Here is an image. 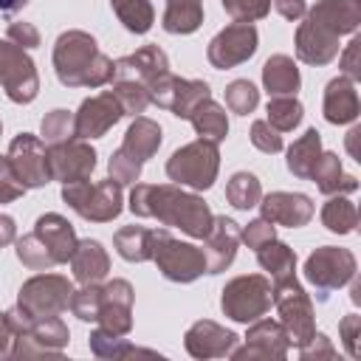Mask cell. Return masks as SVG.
Instances as JSON below:
<instances>
[{
  "label": "cell",
  "mask_w": 361,
  "mask_h": 361,
  "mask_svg": "<svg viewBox=\"0 0 361 361\" xmlns=\"http://www.w3.org/2000/svg\"><path fill=\"white\" fill-rule=\"evenodd\" d=\"M90 344V353L96 358H107V361H127V358H161L155 350H144V347H135L130 344L124 336H113L102 327H96L87 338Z\"/></svg>",
  "instance_id": "obj_31"
},
{
  "label": "cell",
  "mask_w": 361,
  "mask_h": 361,
  "mask_svg": "<svg viewBox=\"0 0 361 361\" xmlns=\"http://www.w3.org/2000/svg\"><path fill=\"white\" fill-rule=\"evenodd\" d=\"M17 240V223L11 214H0V248L11 245Z\"/></svg>",
  "instance_id": "obj_56"
},
{
  "label": "cell",
  "mask_w": 361,
  "mask_h": 361,
  "mask_svg": "<svg viewBox=\"0 0 361 361\" xmlns=\"http://www.w3.org/2000/svg\"><path fill=\"white\" fill-rule=\"evenodd\" d=\"M8 172V161H6V155H0V178Z\"/></svg>",
  "instance_id": "obj_61"
},
{
  "label": "cell",
  "mask_w": 361,
  "mask_h": 361,
  "mask_svg": "<svg viewBox=\"0 0 361 361\" xmlns=\"http://www.w3.org/2000/svg\"><path fill=\"white\" fill-rule=\"evenodd\" d=\"M68 307H71V313H73L79 322H96L99 307H102V285H99V282L82 285L79 290L71 293Z\"/></svg>",
  "instance_id": "obj_44"
},
{
  "label": "cell",
  "mask_w": 361,
  "mask_h": 361,
  "mask_svg": "<svg viewBox=\"0 0 361 361\" xmlns=\"http://www.w3.org/2000/svg\"><path fill=\"white\" fill-rule=\"evenodd\" d=\"M209 96H212V87L206 79H183V76H175L172 71H166L149 87V104H158V107L169 110L178 118H186V121H189L192 110Z\"/></svg>",
  "instance_id": "obj_11"
},
{
  "label": "cell",
  "mask_w": 361,
  "mask_h": 361,
  "mask_svg": "<svg viewBox=\"0 0 361 361\" xmlns=\"http://www.w3.org/2000/svg\"><path fill=\"white\" fill-rule=\"evenodd\" d=\"M110 93L118 99L124 116H141L149 104V87L138 85V82H130V79H113L110 82Z\"/></svg>",
  "instance_id": "obj_42"
},
{
  "label": "cell",
  "mask_w": 361,
  "mask_h": 361,
  "mask_svg": "<svg viewBox=\"0 0 361 361\" xmlns=\"http://www.w3.org/2000/svg\"><path fill=\"white\" fill-rule=\"evenodd\" d=\"M110 6L130 34H147L155 23V8L149 0H110Z\"/></svg>",
  "instance_id": "obj_37"
},
{
  "label": "cell",
  "mask_w": 361,
  "mask_h": 361,
  "mask_svg": "<svg viewBox=\"0 0 361 361\" xmlns=\"http://www.w3.org/2000/svg\"><path fill=\"white\" fill-rule=\"evenodd\" d=\"M14 254H17V259H20L25 268H31V271H48V268L56 265L54 257H51V251L45 248V243H42L34 231H28V234H23V237L14 240Z\"/></svg>",
  "instance_id": "obj_41"
},
{
  "label": "cell",
  "mask_w": 361,
  "mask_h": 361,
  "mask_svg": "<svg viewBox=\"0 0 361 361\" xmlns=\"http://www.w3.org/2000/svg\"><path fill=\"white\" fill-rule=\"evenodd\" d=\"M161 141H164V135H161V124L152 121L149 116H135L133 124L127 127L124 141H121L118 149H121L124 155H130L133 161L147 164V161L161 149Z\"/></svg>",
  "instance_id": "obj_27"
},
{
  "label": "cell",
  "mask_w": 361,
  "mask_h": 361,
  "mask_svg": "<svg viewBox=\"0 0 361 361\" xmlns=\"http://www.w3.org/2000/svg\"><path fill=\"white\" fill-rule=\"evenodd\" d=\"M274 305V285L265 274H243L226 282L220 290V310L240 324L262 319Z\"/></svg>",
  "instance_id": "obj_5"
},
{
  "label": "cell",
  "mask_w": 361,
  "mask_h": 361,
  "mask_svg": "<svg viewBox=\"0 0 361 361\" xmlns=\"http://www.w3.org/2000/svg\"><path fill=\"white\" fill-rule=\"evenodd\" d=\"M271 3H274V8H276L285 20H290V23L302 20L305 11H307V3H305V0H271Z\"/></svg>",
  "instance_id": "obj_55"
},
{
  "label": "cell",
  "mask_w": 361,
  "mask_h": 361,
  "mask_svg": "<svg viewBox=\"0 0 361 361\" xmlns=\"http://www.w3.org/2000/svg\"><path fill=\"white\" fill-rule=\"evenodd\" d=\"M338 336H341V344L347 350L350 358H361V316L358 313H347L341 322H338Z\"/></svg>",
  "instance_id": "obj_49"
},
{
  "label": "cell",
  "mask_w": 361,
  "mask_h": 361,
  "mask_svg": "<svg viewBox=\"0 0 361 361\" xmlns=\"http://www.w3.org/2000/svg\"><path fill=\"white\" fill-rule=\"evenodd\" d=\"M220 3L234 23H257L271 11V0H220Z\"/></svg>",
  "instance_id": "obj_46"
},
{
  "label": "cell",
  "mask_w": 361,
  "mask_h": 361,
  "mask_svg": "<svg viewBox=\"0 0 361 361\" xmlns=\"http://www.w3.org/2000/svg\"><path fill=\"white\" fill-rule=\"evenodd\" d=\"M302 85V73L288 54H274L262 65V87L268 96H296Z\"/></svg>",
  "instance_id": "obj_28"
},
{
  "label": "cell",
  "mask_w": 361,
  "mask_h": 361,
  "mask_svg": "<svg viewBox=\"0 0 361 361\" xmlns=\"http://www.w3.org/2000/svg\"><path fill=\"white\" fill-rule=\"evenodd\" d=\"M350 282H353V288H350V290H353V293H350V299H353V305H358V302H361V279H358V276H353Z\"/></svg>",
  "instance_id": "obj_60"
},
{
  "label": "cell",
  "mask_w": 361,
  "mask_h": 361,
  "mask_svg": "<svg viewBox=\"0 0 361 361\" xmlns=\"http://www.w3.org/2000/svg\"><path fill=\"white\" fill-rule=\"evenodd\" d=\"M8 169L14 172V178L25 186V189H39L45 183H51L48 178V164H45V141L31 135V133H20L11 138L8 144Z\"/></svg>",
  "instance_id": "obj_15"
},
{
  "label": "cell",
  "mask_w": 361,
  "mask_h": 361,
  "mask_svg": "<svg viewBox=\"0 0 361 361\" xmlns=\"http://www.w3.org/2000/svg\"><path fill=\"white\" fill-rule=\"evenodd\" d=\"M141 166H144V164H138V161H133L130 155H124L121 149H116V152L110 155V161H107V175H110L118 186H127V183H138Z\"/></svg>",
  "instance_id": "obj_47"
},
{
  "label": "cell",
  "mask_w": 361,
  "mask_h": 361,
  "mask_svg": "<svg viewBox=\"0 0 361 361\" xmlns=\"http://www.w3.org/2000/svg\"><path fill=\"white\" fill-rule=\"evenodd\" d=\"M166 71H169V59L158 45H141L138 51L113 62V79H130L144 87H152Z\"/></svg>",
  "instance_id": "obj_22"
},
{
  "label": "cell",
  "mask_w": 361,
  "mask_h": 361,
  "mask_svg": "<svg viewBox=\"0 0 361 361\" xmlns=\"http://www.w3.org/2000/svg\"><path fill=\"white\" fill-rule=\"evenodd\" d=\"M189 121H192L197 138H206V141L220 144V141H226V135H228V116H226V110H223L212 96L203 99V102L192 110Z\"/></svg>",
  "instance_id": "obj_33"
},
{
  "label": "cell",
  "mask_w": 361,
  "mask_h": 361,
  "mask_svg": "<svg viewBox=\"0 0 361 361\" xmlns=\"http://www.w3.org/2000/svg\"><path fill=\"white\" fill-rule=\"evenodd\" d=\"M251 144H254L259 152L274 155V152L282 149V133L274 130L265 118H262V121H254V124H251Z\"/></svg>",
  "instance_id": "obj_48"
},
{
  "label": "cell",
  "mask_w": 361,
  "mask_h": 361,
  "mask_svg": "<svg viewBox=\"0 0 361 361\" xmlns=\"http://www.w3.org/2000/svg\"><path fill=\"white\" fill-rule=\"evenodd\" d=\"M0 133H3V121H0Z\"/></svg>",
  "instance_id": "obj_62"
},
{
  "label": "cell",
  "mask_w": 361,
  "mask_h": 361,
  "mask_svg": "<svg viewBox=\"0 0 361 361\" xmlns=\"http://www.w3.org/2000/svg\"><path fill=\"white\" fill-rule=\"evenodd\" d=\"M73 285L62 274H37L25 279L17 290V307L28 313V319L59 316L68 310Z\"/></svg>",
  "instance_id": "obj_9"
},
{
  "label": "cell",
  "mask_w": 361,
  "mask_h": 361,
  "mask_svg": "<svg viewBox=\"0 0 361 361\" xmlns=\"http://www.w3.org/2000/svg\"><path fill=\"white\" fill-rule=\"evenodd\" d=\"M259 104V90L248 82V79H234L228 87H226V107L237 116H248L254 113Z\"/></svg>",
  "instance_id": "obj_45"
},
{
  "label": "cell",
  "mask_w": 361,
  "mask_h": 361,
  "mask_svg": "<svg viewBox=\"0 0 361 361\" xmlns=\"http://www.w3.org/2000/svg\"><path fill=\"white\" fill-rule=\"evenodd\" d=\"M54 71L65 87H104L113 79V59L87 31L71 28L54 42Z\"/></svg>",
  "instance_id": "obj_2"
},
{
  "label": "cell",
  "mask_w": 361,
  "mask_h": 361,
  "mask_svg": "<svg viewBox=\"0 0 361 361\" xmlns=\"http://www.w3.org/2000/svg\"><path fill=\"white\" fill-rule=\"evenodd\" d=\"M259 197H262V183H259V178L254 172H234L228 178V183H226V200L234 209L248 212V209H254L259 203Z\"/></svg>",
  "instance_id": "obj_38"
},
{
  "label": "cell",
  "mask_w": 361,
  "mask_h": 361,
  "mask_svg": "<svg viewBox=\"0 0 361 361\" xmlns=\"http://www.w3.org/2000/svg\"><path fill=\"white\" fill-rule=\"evenodd\" d=\"M121 118H124V110L118 99L110 90H102L79 104V110L73 113V130H76V138L93 141V138H102L107 130H113Z\"/></svg>",
  "instance_id": "obj_16"
},
{
  "label": "cell",
  "mask_w": 361,
  "mask_h": 361,
  "mask_svg": "<svg viewBox=\"0 0 361 361\" xmlns=\"http://www.w3.org/2000/svg\"><path fill=\"white\" fill-rule=\"evenodd\" d=\"M322 226L333 234H353L358 226V209L344 195H330V200L322 206Z\"/></svg>",
  "instance_id": "obj_36"
},
{
  "label": "cell",
  "mask_w": 361,
  "mask_h": 361,
  "mask_svg": "<svg viewBox=\"0 0 361 361\" xmlns=\"http://www.w3.org/2000/svg\"><path fill=\"white\" fill-rule=\"evenodd\" d=\"M220 172V149L214 141L195 138L178 147L166 161V178L178 186H189L195 192L212 189Z\"/></svg>",
  "instance_id": "obj_4"
},
{
  "label": "cell",
  "mask_w": 361,
  "mask_h": 361,
  "mask_svg": "<svg viewBox=\"0 0 361 361\" xmlns=\"http://www.w3.org/2000/svg\"><path fill=\"white\" fill-rule=\"evenodd\" d=\"M322 113L330 124H353L361 113L358 104V90L355 82L347 76H336L327 82L324 87V102H322Z\"/></svg>",
  "instance_id": "obj_24"
},
{
  "label": "cell",
  "mask_w": 361,
  "mask_h": 361,
  "mask_svg": "<svg viewBox=\"0 0 361 361\" xmlns=\"http://www.w3.org/2000/svg\"><path fill=\"white\" fill-rule=\"evenodd\" d=\"M34 234L45 243V248L51 251V257H54L56 265H65V262L71 259L76 243H79L73 226L68 223V217H62V214H56V212L39 214L37 223H34Z\"/></svg>",
  "instance_id": "obj_23"
},
{
  "label": "cell",
  "mask_w": 361,
  "mask_h": 361,
  "mask_svg": "<svg viewBox=\"0 0 361 361\" xmlns=\"http://www.w3.org/2000/svg\"><path fill=\"white\" fill-rule=\"evenodd\" d=\"M290 350V341L279 322L274 319H257L248 324L243 347H234L228 355L234 361H285Z\"/></svg>",
  "instance_id": "obj_14"
},
{
  "label": "cell",
  "mask_w": 361,
  "mask_h": 361,
  "mask_svg": "<svg viewBox=\"0 0 361 361\" xmlns=\"http://www.w3.org/2000/svg\"><path fill=\"white\" fill-rule=\"evenodd\" d=\"M25 6H28V0H0V11H6V14H14Z\"/></svg>",
  "instance_id": "obj_58"
},
{
  "label": "cell",
  "mask_w": 361,
  "mask_h": 361,
  "mask_svg": "<svg viewBox=\"0 0 361 361\" xmlns=\"http://www.w3.org/2000/svg\"><path fill=\"white\" fill-rule=\"evenodd\" d=\"M62 200L82 220H90V223H110L124 209L121 186L113 178L96 180V183H90V178L73 180V183H62Z\"/></svg>",
  "instance_id": "obj_6"
},
{
  "label": "cell",
  "mask_w": 361,
  "mask_h": 361,
  "mask_svg": "<svg viewBox=\"0 0 361 361\" xmlns=\"http://www.w3.org/2000/svg\"><path fill=\"white\" fill-rule=\"evenodd\" d=\"M11 341H14V333H11L8 322H6V310H0V358H8Z\"/></svg>",
  "instance_id": "obj_57"
},
{
  "label": "cell",
  "mask_w": 361,
  "mask_h": 361,
  "mask_svg": "<svg viewBox=\"0 0 361 361\" xmlns=\"http://www.w3.org/2000/svg\"><path fill=\"white\" fill-rule=\"evenodd\" d=\"M28 189L14 178V172L8 169L3 178H0V203H11V200H17V197H23Z\"/></svg>",
  "instance_id": "obj_54"
},
{
  "label": "cell",
  "mask_w": 361,
  "mask_h": 361,
  "mask_svg": "<svg viewBox=\"0 0 361 361\" xmlns=\"http://www.w3.org/2000/svg\"><path fill=\"white\" fill-rule=\"evenodd\" d=\"M71 271H73V279L79 285H93V282H102L110 271V257H107V248L99 243V240H79L73 254H71Z\"/></svg>",
  "instance_id": "obj_26"
},
{
  "label": "cell",
  "mask_w": 361,
  "mask_h": 361,
  "mask_svg": "<svg viewBox=\"0 0 361 361\" xmlns=\"http://www.w3.org/2000/svg\"><path fill=\"white\" fill-rule=\"evenodd\" d=\"M0 85L14 104H31L39 93V73L25 48L0 39Z\"/></svg>",
  "instance_id": "obj_10"
},
{
  "label": "cell",
  "mask_w": 361,
  "mask_h": 361,
  "mask_svg": "<svg viewBox=\"0 0 361 361\" xmlns=\"http://www.w3.org/2000/svg\"><path fill=\"white\" fill-rule=\"evenodd\" d=\"M257 45H259V34L254 23H231L212 37L206 56L217 71H228L248 62L257 54Z\"/></svg>",
  "instance_id": "obj_13"
},
{
  "label": "cell",
  "mask_w": 361,
  "mask_h": 361,
  "mask_svg": "<svg viewBox=\"0 0 361 361\" xmlns=\"http://www.w3.org/2000/svg\"><path fill=\"white\" fill-rule=\"evenodd\" d=\"M274 285V307L279 313V324L290 341V347H302L310 341V336L316 333V313H313V302L305 293L302 282L293 276L271 282Z\"/></svg>",
  "instance_id": "obj_7"
},
{
  "label": "cell",
  "mask_w": 361,
  "mask_h": 361,
  "mask_svg": "<svg viewBox=\"0 0 361 361\" xmlns=\"http://www.w3.org/2000/svg\"><path fill=\"white\" fill-rule=\"evenodd\" d=\"M149 259L158 265V271H161L164 279L178 282V285L195 282L197 276L206 274L203 248L172 237L166 226L164 228H152V237H149Z\"/></svg>",
  "instance_id": "obj_3"
},
{
  "label": "cell",
  "mask_w": 361,
  "mask_h": 361,
  "mask_svg": "<svg viewBox=\"0 0 361 361\" xmlns=\"http://www.w3.org/2000/svg\"><path fill=\"white\" fill-rule=\"evenodd\" d=\"M237 333L226 330L223 324L212 322V319H200L195 322L186 333H183V347L192 358L206 361V358H226L234 347H237Z\"/></svg>",
  "instance_id": "obj_20"
},
{
  "label": "cell",
  "mask_w": 361,
  "mask_h": 361,
  "mask_svg": "<svg viewBox=\"0 0 361 361\" xmlns=\"http://www.w3.org/2000/svg\"><path fill=\"white\" fill-rule=\"evenodd\" d=\"M358 271L355 254L338 245H322L305 259V279L316 288V299L327 302V296L344 288Z\"/></svg>",
  "instance_id": "obj_8"
},
{
  "label": "cell",
  "mask_w": 361,
  "mask_h": 361,
  "mask_svg": "<svg viewBox=\"0 0 361 361\" xmlns=\"http://www.w3.org/2000/svg\"><path fill=\"white\" fill-rule=\"evenodd\" d=\"M6 39H11L14 45L31 51V48L39 45V31H37V25L28 23V20H11L8 28H6Z\"/></svg>",
  "instance_id": "obj_52"
},
{
  "label": "cell",
  "mask_w": 361,
  "mask_h": 361,
  "mask_svg": "<svg viewBox=\"0 0 361 361\" xmlns=\"http://www.w3.org/2000/svg\"><path fill=\"white\" fill-rule=\"evenodd\" d=\"M310 180L316 183V189L322 195H350L358 189L355 175H347L341 166V158L336 152H322V158L316 161Z\"/></svg>",
  "instance_id": "obj_29"
},
{
  "label": "cell",
  "mask_w": 361,
  "mask_h": 361,
  "mask_svg": "<svg viewBox=\"0 0 361 361\" xmlns=\"http://www.w3.org/2000/svg\"><path fill=\"white\" fill-rule=\"evenodd\" d=\"M299 358L302 361H313V358H336V347L330 344V338L324 333H313L307 344L299 347Z\"/></svg>",
  "instance_id": "obj_53"
},
{
  "label": "cell",
  "mask_w": 361,
  "mask_h": 361,
  "mask_svg": "<svg viewBox=\"0 0 361 361\" xmlns=\"http://www.w3.org/2000/svg\"><path fill=\"white\" fill-rule=\"evenodd\" d=\"M39 135H42L45 144H59V141L76 138L73 113L65 110V107H56V110L45 113V116H42V124H39Z\"/></svg>",
  "instance_id": "obj_43"
},
{
  "label": "cell",
  "mask_w": 361,
  "mask_h": 361,
  "mask_svg": "<svg viewBox=\"0 0 361 361\" xmlns=\"http://www.w3.org/2000/svg\"><path fill=\"white\" fill-rule=\"evenodd\" d=\"M20 336H23V333H20ZM25 336H31L34 341H39L42 347L56 350V353H62V347H68V341H71V330H68V324H65L59 316L34 319V322L28 324Z\"/></svg>",
  "instance_id": "obj_40"
},
{
  "label": "cell",
  "mask_w": 361,
  "mask_h": 361,
  "mask_svg": "<svg viewBox=\"0 0 361 361\" xmlns=\"http://www.w3.org/2000/svg\"><path fill=\"white\" fill-rule=\"evenodd\" d=\"M149 237H152V228L124 226L113 234V248L127 262H147L149 259Z\"/></svg>",
  "instance_id": "obj_35"
},
{
  "label": "cell",
  "mask_w": 361,
  "mask_h": 361,
  "mask_svg": "<svg viewBox=\"0 0 361 361\" xmlns=\"http://www.w3.org/2000/svg\"><path fill=\"white\" fill-rule=\"evenodd\" d=\"M361 135V127H353L350 133H347V149H350V155H355L358 158V149H355V138Z\"/></svg>",
  "instance_id": "obj_59"
},
{
  "label": "cell",
  "mask_w": 361,
  "mask_h": 361,
  "mask_svg": "<svg viewBox=\"0 0 361 361\" xmlns=\"http://www.w3.org/2000/svg\"><path fill=\"white\" fill-rule=\"evenodd\" d=\"M338 68H341V76L358 82L361 79V37L353 34V39L344 45L341 56H338Z\"/></svg>",
  "instance_id": "obj_50"
},
{
  "label": "cell",
  "mask_w": 361,
  "mask_h": 361,
  "mask_svg": "<svg viewBox=\"0 0 361 361\" xmlns=\"http://www.w3.org/2000/svg\"><path fill=\"white\" fill-rule=\"evenodd\" d=\"M130 212L135 217H155L166 228H180L195 240H203L214 220L209 203L178 183H133Z\"/></svg>",
  "instance_id": "obj_1"
},
{
  "label": "cell",
  "mask_w": 361,
  "mask_h": 361,
  "mask_svg": "<svg viewBox=\"0 0 361 361\" xmlns=\"http://www.w3.org/2000/svg\"><path fill=\"white\" fill-rule=\"evenodd\" d=\"M265 113H268L265 121H268L274 130L290 133V130H296V127L302 124L305 107H302V102H299L296 96H271Z\"/></svg>",
  "instance_id": "obj_39"
},
{
  "label": "cell",
  "mask_w": 361,
  "mask_h": 361,
  "mask_svg": "<svg viewBox=\"0 0 361 361\" xmlns=\"http://www.w3.org/2000/svg\"><path fill=\"white\" fill-rule=\"evenodd\" d=\"M133 302L135 290L127 279H110L102 285V307L96 324L113 336H130L133 330Z\"/></svg>",
  "instance_id": "obj_17"
},
{
  "label": "cell",
  "mask_w": 361,
  "mask_h": 361,
  "mask_svg": "<svg viewBox=\"0 0 361 361\" xmlns=\"http://www.w3.org/2000/svg\"><path fill=\"white\" fill-rule=\"evenodd\" d=\"M240 248V223L217 214L212 220L209 234L203 237V257H206V274H223Z\"/></svg>",
  "instance_id": "obj_21"
},
{
  "label": "cell",
  "mask_w": 361,
  "mask_h": 361,
  "mask_svg": "<svg viewBox=\"0 0 361 361\" xmlns=\"http://www.w3.org/2000/svg\"><path fill=\"white\" fill-rule=\"evenodd\" d=\"M322 133L316 130V127H310V130H305V135H299L290 147H288V158H285V164H288V172L293 175V178H299V180H310V172H313V166H316V161L322 158Z\"/></svg>",
  "instance_id": "obj_30"
},
{
  "label": "cell",
  "mask_w": 361,
  "mask_h": 361,
  "mask_svg": "<svg viewBox=\"0 0 361 361\" xmlns=\"http://www.w3.org/2000/svg\"><path fill=\"white\" fill-rule=\"evenodd\" d=\"M257 262L268 274L271 282H279V279H288L296 274V251L276 237L257 248Z\"/></svg>",
  "instance_id": "obj_32"
},
{
  "label": "cell",
  "mask_w": 361,
  "mask_h": 361,
  "mask_svg": "<svg viewBox=\"0 0 361 361\" xmlns=\"http://www.w3.org/2000/svg\"><path fill=\"white\" fill-rule=\"evenodd\" d=\"M96 149L85 138H68L59 144L45 147V164H48V178L56 183H73L85 180L96 169Z\"/></svg>",
  "instance_id": "obj_12"
},
{
  "label": "cell",
  "mask_w": 361,
  "mask_h": 361,
  "mask_svg": "<svg viewBox=\"0 0 361 361\" xmlns=\"http://www.w3.org/2000/svg\"><path fill=\"white\" fill-rule=\"evenodd\" d=\"M276 237V228H274V223H268L265 217H257V220H251L245 228H240V240L248 245V248H259V245H265L268 240H274Z\"/></svg>",
  "instance_id": "obj_51"
},
{
  "label": "cell",
  "mask_w": 361,
  "mask_h": 361,
  "mask_svg": "<svg viewBox=\"0 0 361 361\" xmlns=\"http://www.w3.org/2000/svg\"><path fill=\"white\" fill-rule=\"evenodd\" d=\"M305 17L322 23L333 34H355L361 25V0H319L313 8L305 11Z\"/></svg>",
  "instance_id": "obj_25"
},
{
  "label": "cell",
  "mask_w": 361,
  "mask_h": 361,
  "mask_svg": "<svg viewBox=\"0 0 361 361\" xmlns=\"http://www.w3.org/2000/svg\"><path fill=\"white\" fill-rule=\"evenodd\" d=\"M161 25L166 34H195L203 25V0H166Z\"/></svg>",
  "instance_id": "obj_34"
},
{
  "label": "cell",
  "mask_w": 361,
  "mask_h": 361,
  "mask_svg": "<svg viewBox=\"0 0 361 361\" xmlns=\"http://www.w3.org/2000/svg\"><path fill=\"white\" fill-rule=\"evenodd\" d=\"M257 206H259V217L285 228L307 226L316 212L313 200L305 192H271V195H262Z\"/></svg>",
  "instance_id": "obj_19"
},
{
  "label": "cell",
  "mask_w": 361,
  "mask_h": 361,
  "mask_svg": "<svg viewBox=\"0 0 361 361\" xmlns=\"http://www.w3.org/2000/svg\"><path fill=\"white\" fill-rule=\"evenodd\" d=\"M338 34H333L330 28H324L322 23L305 17L296 28V37H293V51H296V59L305 62V65H330L336 56H338Z\"/></svg>",
  "instance_id": "obj_18"
}]
</instances>
